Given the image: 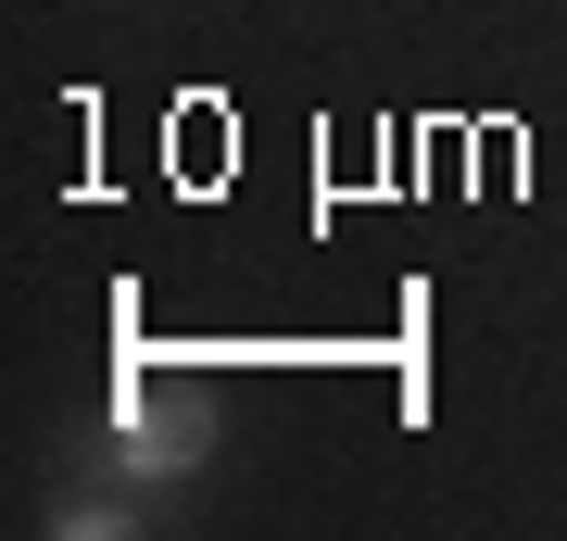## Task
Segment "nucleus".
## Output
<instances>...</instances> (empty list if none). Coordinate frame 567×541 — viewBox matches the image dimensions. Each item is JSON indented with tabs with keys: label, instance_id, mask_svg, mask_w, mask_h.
<instances>
[{
	"label": "nucleus",
	"instance_id": "f257e3e1",
	"mask_svg": "<svg viewBox=\"0 0 567 541\" xmlns=\"http://www.w3.org/2000/svg\"><path fill=\"white\" fill-rule=\"evenodd\" d=\"M114 466L126 479H189L203 466V441H215V403L203 391H152V365H114Z\"/></svg>",
	"mask_w": 567,
	"mask_h": 541
}]
</instances>
